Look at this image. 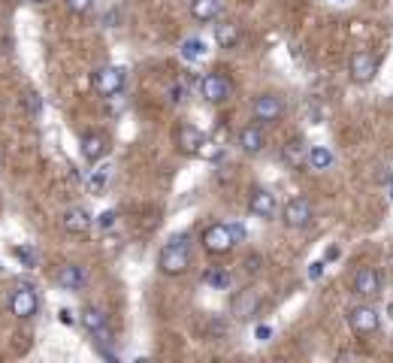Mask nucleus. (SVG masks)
<instances>
[{
	"instance_id": "21",
	"label": "nucleus",
	"mask_w": 393,
	"mask_h": 363,
	"mask_svg": "<svg viewBox=\"0 0 393 363\" xmlns=\"http://www.w3.org/2000/svg\"><path fill=\"white\" fill-rule=\"evenodd\" d=\"M333 161H336V155H333L330 146H312L308 148V166H312V170H330Z\"/></svg>"
},
{
	"instance_id": "28",
	"label": "nucleus",
	"mask_w": 393,
	"mask_h": 363,
	"mask_svg": "<svg viewBox=\"0 0 393 363\" xmlns=\"http://www.w3.org/2000/svg\"><path fill=\"white\" fill-rule=\"evenodd\" d=\"M91 6H94V0H67V10H70V12H76V15L88 12Z\"/></svg>"
},
{
	"instance_id": "35",
	"label": "nucleus",
	"mask_w": 393,
	"mask_h": 363,
	"mask_svg": "<svg viewBox=\"0 0 393 363\" xmlns=\"http://www.w3.org/2000/svg\"><path fill=\"white\" fill-rule=\"evenodd\" d=\"M170 94H172V100H181V97H185V88H181V85H176V88L170 91Z\"/></svg>"
},
{
	"instance_id": "11",
	"label": "nucleus",
	"mask_w": 393,
	"mask_h": 363,
	"mask_svg": "<svg viewBox=\"0 0 393 363\" xmlns=\"http://www.w3.org/2000/svg\"><path fill=\"white\" fill-rule=\"evenodd\" d=\"M248 209H251V215H257V218H272L276 215V194L267 191V188H254V191L248 194Z\"/></svg>"
},
{
	"instance_id": "14",
	"label": "nucleus",
	"mask_w": 393,
	"mask_h": 363,
	"mask_svg": "<svg viewBox=\"0 0 393 363\" xmlns=\"http://www.w3.org/2000/svg\"><path fill=\"white\" fill-rule=\"evenodd\" d=\"M55 282H58V287H64V291H82V287H85V282H88V276H85V270H82V267H76V263H67V267L58 270Z\"/></svg>"
},
{
	"instance_id": "27",
	"label": "nucleus",
	"mask_w": 393,
	"mask_h": 363,
	"mask_svg": "<svg viewBox=\"0 0 393 363\" xmlns=\"http://www.w3.org/2000/svg\"><path fill=\"white\" fill-rule=\"evenodd\" d=\"M12 252H15V257H19L21 263H25V267H36V252H34V248H27V245H15Z\"/></svg>"
},
{
	"instance_id": "4",
	"label": "nucleus",
	"mask_w": 393,
	"mask_h": 363,
	"mask_svg": "<svg viewBox=\"0 0 393 363\" xmlns=\"http://www.w3.org/2000/svg\"><path fill=\"white\" fill-rule=\"evenodd\" d=\"M251 112H254L257 124H276V121L284 116V100L278 94H260L254 100Z\"/></svg>"
},
{
	"instance_id": "36",
	"label": "nucleus",
	"mask_w": 393,
	"mask_h": 363,
	"mask_svg": "<svg viewBox=\"0 0 393 363\" xmlns=\"http://www.w3.org/2000/svg\"><path fill=\"white\" fill-rule=\"evenodd\" d=\"M336 257H339V248H330L327 257H324V263H327V261H336Z\"/></svg>"
},
{
	"instance_id": "37",
	"label": "nucleus",
	"mask_w": 393,
	"mask_h": 363,
	"mask_svg": "<svg viewBox=\"0 0 393 363\" xmlns=\"http://www.w3.org/2000/svg\"><path fill=\"white\" fill-rule=\"evenodd\" d=\"M388 318H390V321H393V302H390V306H388Z\"/></svg>"
},
{
	"instance_id": "39",
	"label": "nucleus",
	"mask_w": 393,
	"mask_h": 363,
	"mask_svg": "<svg viewBox=\"0 0 393 363\" xmlns=\"http://www.w3.org/2000/svg\"><path fill=\"white\" fill-rule=\"evenodd\" d=\"M390 200H393V179H390Z\"/></svg>"
},
{
	"instance_id": "40",
	"label": "nucleus",
	"mask_w": 393,
	"mask_h": 363,
	"mask_svg": "<svg viewBox=\"0 0 393 363\" xmlns=\"http://www.w3.org/2000/svg\"><path fill=\"white\" fill-rule=\"evenodd\" d=\"M0 161H3V151H0Z\"/></svg>"
},
{
	"instance_id": "32",
	"label": "nucleus",
	"mask_w": 393,
	"mask_h": 363,
	"mask_svg": "<svg viewBox=\"0 0 393 363\" xmlns=\"http://www.w3.org/2000/svg\"><path fill=\"white\" fill-rule=\"evenodd\" d=\"M254 336H257V339H260V342H267V339H272V327H267V324H257Z\"/></svg>"
},
{
	"instance_id": "19",
	"label": "nucleus",
	"mask_w": 393,
	"mask_h": 363,
	"mask_svg": "<svg viewBox=\"0 0 393 363\" xmlns=\"http://www.w3.org/2000/svg\"><path fill=\"white\" fill-rule=\"evenodd\" d=\"M82 327H85L88 333H94V336H103V333H106V315H103V309H97V306H85V309H82Z\"/></svg>"
},
{
	"instance_id": "23",
	"label": "nucleus",
	"mask_w": 393,
	"mask_h": 363,
	"mask_svg": "<svg viewBox=\"0 0 393 363\" xmlns=\"http://www.w3.org/2000/svg\"><path fill=\"white\" fill-rule=\"evenodd\" d=\"M203 282H206L209 287H215V291H227V287H230V272L227 270H209L206 276H203Z\"/></svg>"
},
{
	"instance_id": "29",
	"label": "nucleus",
	"mask_w": 393,
	"mask_h": 363,
	"mask_svg": "<svg viewBox=\"0 0 393 363\" xmlns=\"http://www.w3.org/2000/svg\"><path fill=\"white\" fill-rule=\"evenodd\" d=\"M227 230H230V236H233V242H245V227L242 224H236V221H227Z\"/></svg>"
},
{
	"instance_id": "1",
	"label": "nucleus",
	"mask_w": 393,
	"mask_h": 363,
	"mask_svg": "<svg viewBox=\"0 0 393 363\" xmlns=\"http://www.w3.org/2000/svg\"><path fill=\"white\" fill-rule=\"evenodd\" d=\"M188 267H191V242L188 236H172L157 254V270L164 276H181Z\"/></svg>"
},
{
	"instance_id": "13",
	"label": "nucleus",
	"mask_w": 393,
	"mask_h": 363,
	"mask_svg": "<svg viewBox=\"0 0 393 363\" xmlns=\"http://www.w3.org/2000/svg\"><path fill=\"white\" fill-rule=\"evenodd\" d=\"M82 148V157H85L88 164H97L100 157H106V151H109V142H106L103 133H85L79 142Z\"/></svg>"
},
{
	"instance_id": "31",
	"label": "nucleus",
	"mask_w": 393,
	"mask_h": 363,
	"mask_svg": "<svg viewBox=\"0 0 393 363\" xmlns=\"http://www.w3.org/2000/svg\"><path fill=\"white\" fill-rule=\"evenodd\" d=\"M324 267H327V263H324V261H315V263H308V278H312V282H317V278L324 276Z\"/></svg>"
},
{
	"instance_id": "26",
	"label": "nucleus",
	"mask_w": 393,
	"mask_h": 363,
	"mask_svg": "<svg viewBox=\"0 0 393 363\" xmlns=\"http://www.w3.org/2000/svg\"><path fill=\"white\" fill-rule=\"evenodd\" d=\"M200 157H206V161H218L221 157V146H215L212 140H203V146H200V151H196Z\"/></svg>"
},
{
	"instance_id": "25",
	"label": "nucleus",
	"mask_w": 393,
	"mask_h": 363,
	"mask_svg": "<svg viewBox=\"0 0 393 363\" xmlns=\"http://www.w3.org/2000/svg\"><path fill=\"white\" fill-rule=\"evenodd\" d=\"M284 161L291 164V166H297V164L302 161V142H300V140H291V142L284 146Z\"/></svg>"
},
{
	"instance_id": "12",
	"label": "nucleus",
	"mask_w": 393,
	"mask_h": 363,
	"mask_svg": "<svg viewBox=\"0 0 393 363\" xmlns=\"http://www.w3.org/2000/svg\"><path fill=\"white\" fill-rule=\"evenodd\" d=\"M203 140H206V136L196 131L194 124H188V121L176 127V146H179L181 155H196V151H200V146H203Z\"/></svg>"
},
{
	"instance_id": "30",
	"label": "nucleus",
	"mask_w": 393,
	"mask_h": 363,
	"mask_svg": "<svg viewBox=\"0 0 393 363\" xmlns=\"http://www.w3.org/2000/svg\"><path fill=\"white\" fill-rule=\"evenodd\" d=\"M97 224L103 227V230H109L112 224H115V212L112 209H106V212H100V215H97Z\"/></svg>"
},
{
	"instance_id": "10",
	"label": "nucleus",
	"mask_w": 393,
	"mask_h": 363,
	"mask_svg": "<svg viewBox=\"0 0 393 363\" xmlns=\"http://www.w3.org/2000/svg\"><path fill=\"white\" fill-rule=\"evenodd\" d=\"M375 70H378V60L372 58V52H354L351 55V76L354 82H372L375 79Z\"/></svg>"
},
{
	"instance_id": "16",
	"label": "nucleus",
	"mask_w": 393,
	"mask_h": 363,
	"mask_svg": "<svg viewBox=\"0 0 393 363\" xmlns=\"http://www.w3.org/2000/svg\"><path fill=\"white\" fill-rule=\"evenodd\" d=\"M239 146L245 155H260L263 146H267V136H263L260 124H248L239 131Z\"/></svg>"
},
{
	"instance_id": "8",
	"label": "nucleus",
	"mask_w": 393,
	"mask_h": 363,
	"mask_svg": "<svg viewBox=\"0 0 393 363\" xmlns=\"http://www.w3.org/2000/svg\"><path fill=\"white\" fill-rule=\"evenodd\" d=\"M348 324H351L354 333H375L381 318H378L372 306H354L351 312H348Z\"/></svg>"
},
{
	"instance_id": "20",
	"label": "nucleus",
	"mask_w": 393,
	"mask_h": 363,
	"mask_svg": "<svg viewBox=\"0 0 393 363\" xmlns=\"http://www.w3.org/2000/svg\"><path fill=\"white\" fill-rule=\"evenodd\" d=\"M221 12V0H191V15L196 21H215Z\"/></svg>"
},
{
	"instance_id": "7",
	"label": "nucleus",
	"mask_w": 393,
	"mask_h": 363,
	"mask_svg": "<svg viewBox=\"0 0 393 363\" xmlns=\"http://www.w3.org/2000/svg\"><path fill=\"white\" fill-rule=\"evenodd\" d=\"M284 224L287 227H308L312 224V203L306 197H293L284 206Z\"/></svg>"
},
{
	"instance_id": "38",
	"label": "nucleus",
	"mask_w": 393,
	"mask_h": 363,
	"mask_svg": "<svg viewBox=\"0 0 393 363\" xmlns=\"http://www.w3.org/2000/svg\"><path fill=\"white\" fill-rule=\"evenodd\" d=\"M30 3H49V0H30Z\"/></svg>"
},
{
	"instance_id": "24",
	"label": "nucleus",
	"mask_w": 393,
	"mask_h": 363,
	"mask_svg": "<svg viewBox=\"0 0 393 363\" xmlns=\"http://www.w3.org/2000/svg\"><path fill=\"white\" fill-rule=\"evenodd\" d=\"M106 182H109V166H97V170L91 173V179H88V191L91 194H100L103 188H106Z\"/></svg>"
},
{
	"instance_id": "34",
	"label": "nucleus",
	"mask_w": 393,
	"mask_h": 363,
	"mask_svg": "<svg viewBox=\"0 0 393 363\" xmlns=\"http://www.w3.org/2000/svg\"><path fill=\"white\" fill-rule=\"evenodd\" d=\"M245 270H248V272L260 270V257H248V261H245Z\"/></svg>"
},
{
	"instance_id": "17",
	"label": "nucleus",
	"mask_w": 393,
	"mask_h": 363,
	"mask_svg": "<svg viewBox=\"0 0 393 363\" xmlns=\"http://www.w3.org/2000/svg\"><path fill=\"white\" fill-rule=\"evenodd\" d=\"M60 224H64V230H67V233H88V230H91V215H88V209L73 206V209H67V212H64Z\"/></svg>"
},
{
	"instance_id": "18",
	"label": "nucleus",
	"mask_w": 393,
	"mask_h": 363,
	"mask_svg": "<svg viewBox=\"0 0 393 363\" xmlns=\"http://www.w3.org/2000/svg\"><path fill=\"white\" fill-rule=\"evenodd\" d=\"M242 40V28L236 21H221V25H215V43L221 45V49H233Z\"/></svg>"
},
{
	"instance_id": "9",
	"label": "nucleus",
	"mask_w": 393,
	"mask_h": 363,
	"mask_svg": "<svg viewBox=\"0 0 393 363\" xmlns=\"http://www.w3.org/2000/svg\"><path fill=\"white\" fill-rule=\"evenodd\" d=\"M351 287L357 297H375V294L381 291V276H378V270H372V267H363L354 272Z\"/></svg>"
},
{
	"instance_id": "3",
	"label": "nucleus",
	"mask_w": 393,
	"mask_h": 363,
	"mask_svg": "<svg viewBox=\"0 0 393 363\" xmlns=\"http://www.w3.org/2000/svg\"><path fill=\"white\" fill-rule=\"evenodd\" d=\"M200 94L206 97L209 103H224V100H230V97H233V82L227 79L221 70L206 73L200 79Z\"/></svg>"
},
{
	"instance_id": "15",
	"label": "nucleus",
	"mask_w": 393,
	"mask_h": 363,
	"mask_svg": "<svg viewBox=\"0 0 393 363\" xmlns=\"http://www.w3.org/2000/svg\"><path fill=\"white\" fill-rule=\"evenodd\" d=\"M233 315L239 318V321H248V318L257 315V309H260V297H257V291H242L233 297Z\"/></svg>"
},
{
	"instance_id": "6",
	"label": "nucleus",
	"mask_w": 393,
	"mask_h": 363,
	"mask_svg": "<svg viewBox=\"0 0 393 363\" xmlns=\"http://www.w3.org/2000/svg\"><path fill=\"white\" fill-rule=\"evenodd\" d=\"M36 309H40V300H36L34 287H15L12 297H10V312L15 318H34Z\"/></svg>"
},
{
	"instance_id": "22",
	"label": "nucleus",
	"mask_w": 393,
	"mask_h": 363,
	"mask_svg": "<svg viewBox=\"0 0 393 363\" xmlns=\"http://www.w3.org/2000/svg\"><path fill=\"white\" fill-rule=\"evenodd\" d=\"M179 55L185 60H200L203 55H206V43L196 40V36H191V40H185L179 45Z\"/></svg>"
},
{
	"instance_id": "2",
	"label": "nucleus",
	"mask_w": 393,
	"mask_h": 363,
	"mask_svg": "<svg viewBox=\"0 0 393 363\" xmlns=\"http://www.w3.org/2000/svg\"><path fill=\"white\" fill-rule=\"evenodd\" d=\"M127 82V73L124 67H100V70L91 73V85L100 97H115L121 94V88H124Z\"/></svg>"
},
{
	"instance_id": "5",
	"label": "nucleus",
	"mask_w": 393,
	"mask_h": 363,
	"mask_svg": "<svg viewBox=\"0 0 393 363\" xmlns=\"http://www.w3.org/2000/svg\"><path fill=\"white\" fill-rule=\"evenodd\" d=\"M233 245H236V242H233L227 224H209L206 230H203V248H206L209 254H227Z\"/></svg>"
},
{
	"instance_id": "33",
	"label": "nucleus",
	"mask_w": 393,
	"mask_h": 363,
	"mask_svg": "<svg viewBox=\"0 0 393 363\" xmlns=\"http://www.w3.org/2000/svg\"><path fill=\"white\" fill-rule=\"evenodd\" d=\"M60 324H76V318H73V312H70V309H60Z\"/></svg>"
}]
</instances>
